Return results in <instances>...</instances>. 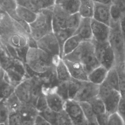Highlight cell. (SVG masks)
Returning a JSON list of instances; mask_svg holds the SVG:
<instances>
[{"label":"cell","instance_id":"cell-53","mask_svg":"<svg viewBox=\"0 0 125 125\" xmlns=\"http://www.w3.org/2000/svg\"><path fill=\"white\" fill-rule=\"evenodd\" d=\"M93 2L103 4H106L108 5H111L113 2L112 0H91Z\"/></svg>","mask_w":125,"mask_h":125},{"label":"cell","instance_id":"cell-30","mask_svg":"<svg viewBox=\"0 0 125 125\" xmlns=\"http://www.w3.org/2000/svg\"><path fill=\"white\" fill-rule=\"evenodd\" d=\"M3 101L10 113L18 112L22 104L14 92Z\"/></svg>","mask_w":125,"mask_h":125},{"label":"cell","instance_id":"cell-60","mask_svg":"<svg viewBox=\"0 0 125 125\" xmlns=\"http://www.w3.org/2000/svg\"><path fill=\"white\" fill-rule=\"evenodd\" d=\"M124 73H125V63L124 67Z\"/></svg>","mask_w":125,"mask_h":125},{"label":"cell","instance_id":"cell-33","mask_svg":"<svg viewBox=\"0 0 125 125\" xmlns=\"http://www.w3.org/2000/svg\"><path fill=\"white\" fill-rule=\"evenodd\" d=\"M55 91L64 101L68 100V81H58Z\"/></svg>","mask_w":125,"mask_h":125},{"label":"cell","instance_id":"cell-1","mask_svg":"<svg viewBox=\"0 0 125 125\" xmlns=\"http://www.w3.org/2000/svg\"><path fill=\"white\" fill-rule=\"evenodd\" d=\"M58 59H55L38 47L29 48L25 63L27 67L32 72L37 74H43L55 67L56 61Z\"/></svg>","mask_w":125,"mask_h":125},{"label":"cell","instance_id":"cell-2","mask_svg":"<svg viewBox=\"0 0 125 125\" xmlns=\"http://www.w3.org/2000/svg\"><path fill=\"white\" fill-rule=\"evenodd\" d=\"M108 42L114 55L115 68H123L125 63V44L120 21L115 22L110 20Z\"/></svg>","mask_w":125,"mask_h":125},{"label":"cell","instance_id":"cell-36","mask_svg":"<svg viewBox=\"0 0 125 125\" xmlns=\"http://www.w3.org/2000/svg\"><path fill=\"white\" fill-rule=\"evenodd\" d=\"M15 87L11 84L4 81L0 84V93L3 100H5L14 93Z\"/></svg>","mask_w":125,"mask_h":125},{"label":"cell","instance_id":"cell-21","mask_svg":"<svg viewBox=\"0 0 125 125\" xmlns=\"http://www.w3.org/2000/svg\"><path fill=\"white\" fill-rule=\"evenodd\" d=\"M55 70L58 81H68L71 78L67 66L62 58H59L56 61Z\"/></svg>","mask_w":125,"mask_h":125},{"label":"cell","instance_id":"cell-37","mask_svg":"<svg viewBox=\"0 0 125 125\" xmlns=\"http://www.w3.org/2000/svg\"><path fill=\"white\" fill-rule=\"evenodd\" d=\"M113 89L104 81L101 84L99 85V91L98 97L103 100L107 96Z\"/></svg>","mask_w":125,"mask_h":125},{"label":"cell","instance_id":"cell-42","mask_svg":"<svg viewBox=\"0 0 125 125\" xmlns=\"http://www.w3.org/2000/svg\"><path fill=\"white\" fill-rule=\"evenodd\" d=\"M116 112L125 124V92H121V98Z\"/></svg>","mask_w":125,"mask_h":125},{"label":"cell","instance_id":"cell-40","mask_svg":"<svg viewBox=\"0 0 125 125\" xmlns=\"http://www.w3.org/2000/svg\"><path fill=\"white\" fill-rule=\"evenodd\" d=\"M110 15L111 20L115 22L120 21L124 16L119 9L114 3L110 6Z\"/></svg>","mask_w":125,"mask_h":125},{"label":"cell","instance_id":"cell-57","mask_svg":"<svg viewBox=\"0 0 125 125\" xmlns=\"http://www.w3.org/2000/svg\"><path fill=\"white\" fill-rule=\"evenodd\" d=\"M62 0H56V3H55V4H56V3H58L60 2L61 1H62Z\"/></svg>","mask_w":125,"mask_h":125},{"label":"cell","instance_id":"cell-25","mask_svg":"<svg viewBox=\"0 0 125 125\" xmlns=\"http://www.w3.org/2000/svg\"><path fill=\"white\" fill-rule=\"evenodd\" d=\"M59 4L69 15L79 12L81 4L80 0H63Z\"/></svg>","mask_w":125,"mask_h":125},{"label":"cell","instance_id":"cell-29","mask_svg":"<svg viewBox=\"0 0 125 125\" xmlns=\"http://www.w3.org/2000/svg\"><path fill=\"white\" fill-rule=\"evenodd\" d=\"M83 81H79L71 78L68 81V98L69 99L74 100L80 90Z\"/></svg>","mask_w":125,"mask_h":125},{"label":"cell","instance_id":"cell-11","mask_svg":"<svg viewBox=\"0 0 125 125\" xmlns=\"http://www.w3.org/2000/svg\"><path fill=\"white\" fill-rule=\"evenodd\" d=\"M80 62L83 65L88 74L92 70L100 65L94 52L93 43L90 41L81 59Z\"/></svg>","mask_w":125,"mask_h":125},{"label":"cell","instance_id":"cell-45","mask_svg":"<svg viewBox=\"0 0 125 125\" xmlns=\"http://www.w3.org/2000/svg\"><path fill=\"white\" fill-rule=\"evenodd\" d=\"M7 123L8 125H22L21 117L18 112L10 113Z\"/></svg>","mask_w":125,"mask_h":125},{"label":"cell","instance_id":"cell-35","mask_svg":"<svg viewBox=\"0 0 125 125\" xmlns=\"http://www.w3.org/2000/svg\"><path fill=\"white\" fill-rule=\"evenodd\" d=\"M39 114L46 120L51 125H55L58 113L50 109L48 107L39 113Z\"/></svg>","mask_w":125,"mask_h":125},{"label":"cell","instance_id":"cell-15","mask_svg":"<svg viewBox=\"0 0 125 125\" xmlns=\"http://www.w3.org/2000/svg\"><path fill=\"white\" fill-rule=\"evenodd\" d=\"M69 15L59 4H55L52 14L53 32L61 28H66V21Z\"/></svg>","mask_w":125,"mask_h":125},{"label":"cell","instance_id":"cell-56","mask_svg":"<svg viewBox=\"0 0 125 125\" xmlns=\"http://www.w3.org/2000/svg\"><path fill=\"white\" fill-rule=\"evenodd\" d=\"M82 125H98L97 121L93 122H89L86 120V121Z\"/></svg>","mask_w":125,"mask_h":125},{"label":"cell","instance_id":"cell-44","mask_svg":"<svg viewBox=\"0 0 125 125\" xmlns=\"http://www.w3.org/2000/svg\"><path fill=\"white\" fill-rule=\"evenodd\" d=\"M107 125H125V124L117 112L109 115Z\"/></svg>","mask_w":125,"mask_h":125},{"label":"cell","instance_id":"cell-50","mask_svg":"<svg viewBox=\"0 0 125 125\" xmlns=\"http://www.w3.org/2000/svg\"><path fill=\"white\" fill-rule=\"evenodd\" d=\"M34 125H51L46 120L42 117L39 114L37 116Z\"/></svg>","mask_w":125,"mask_h":125},{"label":"cell","instance_id":"cell-4","mask_svg":"<svg viewBox=\"0 0 125 125\" xmlns=\"http://www.w3.org/2000/svg\"><path fill=\"white\" fill-rule=\"evenodd\" d=\"M5 70L4 80L14 87L27 78L25 63L19 59H13L11 65Z\"/></svg>","mask_w":125,"mask_h":125},{"label":"cell","instance_id":"cell-54","mask_svg":"<svg viewBox=\"0 0 125 125\" xmlns=\"http://www.w3.org/2000/svg\"><path fill=\"white\" fill-rule=\"evenodd\" d=\"M5 74V69L0 65V84L1 83L4 79V76Z\"/></svg>","mask_w":125,"mask_h":125},{"label":"cell","instance_id":"cell-59","mask_svg":"<svg viewBox=\"0 0 125 125\" xmlns=\"http://www.w3.org/2000/svg\"><path fill=\"white\" fill-rule=\"evenodd\" d=\"M2 100H3V99H2V97H1V95H0V102L1 101H2Z\"/></svg>","mask_w":125,"mask_h":125},{"label":"cell","instance_id":"cell-14","mask_svg":"<svg viewBox=\"0 0 125 125\" xmlns=\"http://www.w3.org/2000/svg\"><path fill=\"white\" fill-rule=\"evenodd\" d=\"M63 60L67 66L71 78L81 81H88V73L81 62Z\"/></svg>","mask_w":125,"mask_h":125},{"label":"cell","instance_id":"cell-17","mask_svg":"<svg viewBox=\"0 0 125 125\" xmlns=\"http://www.w3.org/2000/svg\"><path fill=\"white\" fill-rule=\"evenodd\" d=\"M48 107L55 112H61L64 110L65 102L55 91L44 93Z\"/></svg>","mask_w":125,"mask_h":125},{"label":"cell","instance_id":"cell-31","mask_svg":"<svg viewBox=\"0 0 125 125\" xmlns=\"http://www.w3.org/2000/svg\"><path fill=\"white\" fill-rule=\"evenodd\" d=\"M82 18L79 12L70 15L66 20L65 28L75 32L79 25Z\"/></svg>","mask_w":125,"mask_h":125},{"label":"cell","instance_id":"cell-26","mask_svg":"<svg viewBox=\"0 0 125 125\" xmlns=\"http://www.w3.org/2000/svg\"><path fill=\"white\" fill-rule=\"evenodd\" d=\"M104 81L113 89L120 91L119 74L115 66L108 70Z\"/></svg>","mask_w":125,"mask_h":125},{"label":"cell","instance_id":"cell-6","mask_svg":"<svg viewBox=\"0 0 125 125\" xmlns=\"http://www.w3.org/2000/svg\"><path fill=\"white\" fill-rule=\"evenodd\" d=\"M21 32H26L6 13H0V42H6L12 36Z\"/></svg>","mask_w":125,"mask_h":125},{"label":"cell","instance_id":"cell-9","mask_svg":"<svg viewBox=\"0 0 125 125\" xmlns=\"http://www.w3.org/2000/svg\"><path fill=\"white\" fill-rule=\"evenodd\" d=\"M99 85L88 81H83V84L74 100L78 102H90L98 97Z\"/></svg>","mask_w":125,"mask_h":125},{"label":"cell","instance_id":"cell-18","mask_svg":"<svg viewBox=\"0 0 125 125\" xmlns=\"http://www.w3.org/2000/svg\"><path fill=\"white\" fill-rule=\"evenodd\" d=\"M91 19L82 18L80 23L74 35H78L83 41H91L93 39L92 33Z\"/></svg>","mask_w":125,"mask_h":125},{"label":"cell","instance_id":"cell-51","mask_svg":"<svg viewBox=\"0 0 125 125\" xmlns=\"http://www.w3.org/2000/svg\"><path fill=\"white\" fill-rule=\"evenodd\" d=\"M28 46L29 48L38 47L37 44V41L32 38L30 34H29L28 38Z\"/></svg>","mask_w":125,"mask_h":125},{"label":"cell","instance_id":"cell-22","mask_svg":"<svg viewBox=\"0 0 125 125\" xmlns=\"http://www.w3.org/2000/svg\"><path fill=\"white\" fill-rule=\"evenodd\" d=\"M83 41L77 35H73L68 38L63 44L62 58L74 51Z\"/></svg>","mask_w":125,"mask_h":125},{"label":"cell","instance_id":"cell-63","mask_svg":"<svg viewBox=\"0 0 125 125\" xmlns=\"http://www.w3.org/2000/svg\"><path fill=\"white\" fill-rule=\"evenodd\" d=\"M114 0H112V2H113V1H114Z\"/></svg>","mask_w":125,"mask_h":125},{"label":"cell","instance_id":"cell-28","mask_svg":"<svg viewBox=\"0 0 125 125\" xmlns=\"http://www.w3.org/2000/svg\"><path fill=\"white\" fill-rule=\"evenodd\" d=\"M18 3L16 0H0V7L10 17L16 14Z\"/></svg>","mask_w":125,"mask_h":125},{"label":"cell","instance_id":"cell-27","mask_svg":"<svg viewBox=\"0 0 125 125\" xmlns=\"http://www.w3.org/2000/svg\"><path fill=\"white\" fill-rule=\"evenodd\" d=\"M94 12V2L91 0L81 1L79 13L82 18L92 19Z\"/></svg>","mask_w":125,"mask_h":125},{"label":"cell","instance_id":"cell-10","mask_svg":"<svg viewBox=\"0 0 125 125\" xmlns=\"http://www.w3.org/2000/svg\"><path fill=\"white\" fill-rule=\"evenodd\" d=\"M33 80L26 78L14 88V93L22 104H31Z\"/></svg>","mask_w":125,"mask_h":125},{"label":"cell","instance_id":"cell-41","mask_svg":"<svg viewBox=\"0 0 125 125\" xmlns=\"http://www.w3.org/2000/svg\"><path fill=\"white\" fill-rule=\"evenodd\" d=\"M34 106L39 113L48 108L45 96L43 92H42L38 97Z\"/></svg>","mask_w":125,"mask_h":125},{"label":"cell","instance_id":"cell-55","mask_svg":"<svg viewBox=\"0 0 125 125\" xmlns=\"http://www.w3.org/2000/svg\"><path fill=\"white\" fill-rule=\"evenodd\" d=\"M18 5L28 7L29 4V0H16Z\"/></svg>","mask_w":125,"mask_h":125},{"label":"cell","instance_id":"cell-3","mask_svg":"<svg viewBox=\"0 0 125 125\" xmlns=\"http://www.w3.org/2000/svg\"><path fill=\"white\" fill-rule=\"evenodd\" d=\"M53 7L44 8L37 13L35 20L29 24L30 35L38 41L48 33L53 32L52 14Z\"/></svg>","mask_w":125,"mask_h":125},{"label":"cell","instance_id":"cell-24","mask_svg":"<svg viewBox=\"0 0 125 125\" xmlns=\"http://www.w3.org/2000/svg\"><path fill=\"white\" fill-rule=\"evenodd\" d=\"M55 34L60 48V58L62 57V48L66 41L74 34L75 32L67 28H61L53 32Z\"/></svg>","mask_w":125,"mask_h":125},{"label":"cell","instance_id":"cell-20","mask_svg":"<svg viewBox=\"0 0 125 125\" xmlns=\"http://www.w3.org/2000/svg\"><path fill=\"white\" fill-rule=\"evenodd\" d=\"M108 70L99 65L88 74V81L97 85L103 83L106 77Z\"/></svg>","mask_w":125,"mask_h":125},{"label":"cell","instance_id":"cell-7","mask_svg":"<svg viewBox=\"0 0 125 125\" xmlns=\"http://www.w3.org/2000/svg\"><path fill=\"white\" fill-rule=\"evenodd\" d=\"M37 47L55 59L60 58V48L53 32H50L37 41Z\"/></svg>","mask_w":125,"mask_h":125},{"label":"cell","instance_id":"cell-5","mask_svg":"<svg viewBox=\"0 0 125 125\" xmlns=\"http://www.w3.org/2000/svg\"><path fill=\"white\" fill-rule=\"evenodd\" d=\"M92 41L94 46L95 56L100 65L108 70L114 67L115 57L108 42H99L93 39Z\"/></svg>","mask_w":125,"mask_h":125},{"label":"cell","instance_id":"cell-47","mask_svg":"<svg viewBox=\"0 0 125 125\" xmlns=\"http://www.w3.org/2000/svg\"><path fill=\"white\" fill-rule=\"evenodd\" d=\"M28 48H29L28 46L15 48L18 59L24 63L25 61L26 54H27Z\"/></svg>","mask_w":125,"mask_h":125},{"label":"cell","instance_id":"cell-32","mask_svg":"<svg viewBox=\"0 0 125 125\" xmlns=\"http://www.w3.org/2000/svg\"><path fill=\"white\" fill-rule=\"evenodd\" d=\"M79 104L82 109L84 116L86 120L89 122L97 121L96 116L89 103L79 102Z\"/></svg>","mask_w":125,"mask_h":125},{"label":"cell","instance_id":"cell-16","mask_svg":"<svg viewBox=\"0 0 125 125\" xmlns=\"http://www.w3.org/2000/svg\"><path fill=\"white\" fill-rule=\"evenodd\" d=\"M110 5L94 2L93 19L109 26L110 22Z\"/></svg>","mask_w":125,"mask_h":125},{"label":"cell","instance_id":"cell-38","mask_svg":"<svg viewBox=\"0 0 125 125\" xmlns=\"http://www.w3.org/2000/svg\"><path fill=\"white\" fill-rule=\"evenodd\" d=\"M10 111L3 100L0 102V124L7 123Z\"/></svg>","mask_w":125,"mask_h":125},{"label":"cell","instance_id":"cell-39","mask_svg":"<svg viewBox=\"0 0 125 125\" xmlns=\"http://www.w3.org/2000/svg\"><path fill=\"white\" fill-rule=\"evenodd\" d=\"M55 125H73L71 120L64 110L58 113Z\"/></svg>","mask_w":125,"mask_h":125},{"label":"cell","instance_id":"cell-48","mask_svg":"<svg viewBox=\"0 0 125 125\" xmlns=\"http://www.w3.org/2000/svg\"><path fill=\"white\" fill-rule=\"evenodd\" d=\"M109 114L106 112L96 116V121L98 125H107Z\"/></svg>","mask_w":125,"mask_h":125},{"label":"cell","instance_id":"cell-62","mask_svg":"<svg viewBox=\"0 0 125 125\" xmlns=\"http://www.w3.org/2000/svg\"><path fill=\"white\" fill-rule=\"evenodd\" d=\"M2 11H3L1 10V8H0V12H1Z\"/></svg>","mask_w":125,"mask_h":125},{"label":"cell","instance_id":"cell-58","mask_svg":"<svg viewBox=\"0 0 125 125\" xmlns=\"http://www.w3.org/2000/svg\"><path fill=\"white\" fill-rule=\"evenodd\" d=\"M0 125H8V123H2V124H0Z\"/></svg>","mask_w":125,"mask_h":125},{"label":"cell","instance_id":"cell-49","mask_svg":"<svg viewBox=\"0 0 125 125\" xmlns=\"http://www.w3.org/2000/svg\"><path fill=\"white\" fill-rule=\"evenodd\" d=\"M114 3L121 11L124 16L125 15V0H115Z\"/></svg>","mask_w":125,"mask_h":125},{"label":"cell","instance_id":"cell-61","mask_svg":"<svg viewBox=\"0 0 125 125\" xmlns=\"http://www.w3.org/2000/svg\"><path fill=\"white\" fill-rule=\"evenodd\" d=\"M81 1H86V0H80Z\"/></svg>","mask_w":125,"mask_h":125},{"label":"cell","instance_id":"cell-23","mask_svg":"<svg viewBox=\"0 0 125 125\" xmlns=\"http://www.w3.org/2000/svg\"><path fill=\"white\" fill-rule=\"evenodd\" d=\"M16 12L21 19L29 24L35 20L37 16V13L25 6L18 4L16 9Z\"/></svg>","mask_w":125,"mask_h":125},{"label":"cell","instance_id":"cell-12","mask_svg":"<svg viewBox=\"0 0 125 125\" xmlns=\"http://www.w3.org/2000/svg\"><path fill=\"white\" fill-rule=\"evenodd\" d=\"M22 125H34L39 112L31 104H22L18 111Z\"/></svg>","mask_w":125,"mask_h":125},{"label":"cell","instance_id":"cell-8","mask_svg":"<svg viewBox=\"0 0 125 125\" xmlns=\"http://www.w3.org/2000/svg\"><path fill=\"white\" fill-rule=\"evenodd\" d=\"M64 110L68 115L73 125H82L86 121L81 105L77 101L67 100L65 102Z\"/></svg>","mask_w":125,"mask_h":125},{"label":"cell","instance_id":"cell-34","mask_svg":"<svg viewBox=\"0 0 125 125\" xmlns=\"http://www.w3.org/2000/svg\"><path fill=\"white\" fill-rule=\"evenodd\" d=\"M93 111L95 115H98L106 112L104 103L102 99L98 97L89 102Z\"/></svg>","mask_w":125,"mask_h":125},{"label":"cell","instance_id":"cell-19","mask_svg":"<svg viewBox=\"0 0 125 125\" xmlns=\"http://www.w3.org/2000/svg\"><path fill=\"white\" fill-rule=\"evenodd\" d=\"M121 98V92L113 89L105 98L103 99L105 111L109 115L117 112L118 106Z\"/></svg>","mask_w":125,"mask_h":125},{"label":"cell","instance_id":"cell-13","mask_svg":"<svg viewBox=\"0 0 125 125\" xmlns=\"http://www.w3.org/2000/svg\"><path fill=\"white\" fill-rule=\"evenodd\" d=\"M93 40L99 42L108 41L109 26L92 18L91 21Z\"/></svg>","mask_w":125,"mask_h":125},{"label":"cell","instance_id":"cell-46","mask_svg":"<svg viewBox=\"0 0 125 125\" xmlns=\"http://www.w3.org/2000/svg\"><path fill=\"white\" fill-rule=\"evenodd\" d=\"M116 69L118 71L119 77L120 92H125V74L124 71V68Z\"/></svg>","mask_w":125,"mask_h":125},{"label":"cell","instance_id":"cell-52","mask_svg":"<svg viewBox=\"0 0 125 125\" xmlns=\"http://www.w3.org/2000/svg\"><path fill=\"white\" fill-rule=\"evenodd\" d=\"M42 1L44 8L53 7L56 3V0H42Z\"/></svg>","mask_w":125,"mask_h":125},{"label":"cell","instance_id":"cell-43","mask_svg":"<svg viewBox=\"0 0 125 125\" xmlns=\"http://www.w3.org/2000/svg\"><path fill=\"white\" fill-rule=\"evenodd\" d=\"M27 8L38 13L44 8L42 0H29V4Z\"/></svg>","mask_w":125,"mask_h":125}]
</instances>
